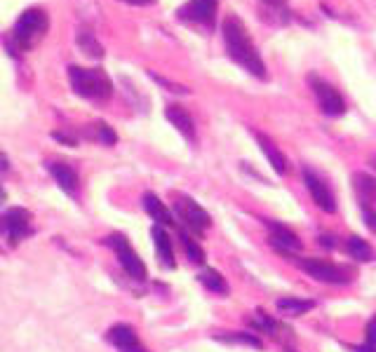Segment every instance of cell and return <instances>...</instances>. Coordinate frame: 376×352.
Instances as JSON below:
<instances>
[{"instance_id": "1", "label": "cell", "mask_w": 376, "mask_h": 352, "mask_svg": "<svg viewBox=\"0 0 376 352\" xmlns=\"http://www.w3.org/2000/svg\"><path fill=\"white\" fill-rule=\"evenodd\" d=\"M222 33L226 43V54L229 59H233L238 66H243L247 73H252L259 80H266L268 73H266V63L259 54L254 40L247 33V26L238 15H229L222 24Z\"/></svg>"}, {"instance_id": "2", "label": "cell", "mask_w": 376, "mask_h": 352, "mask_svg": "<svg viewBox=\"0 0 376 352\" xmlns=\"http://www.w3.org/2000/svg\"><path fill=\"white\" fill-rule=\"evenodd\" d=\"M68 82L78 97L87 101H108L113 97V82L101 68L68 66Z\"/></svg>"}, {"instance_id": "3", "label": "cell", "mask_w": 376, "mask_h": 352, "mask_svg": "<svg viewBox=\"0 0 376 352\" xmlns=\"http://www.w3.org/2000/svg\"><path fill=\"white\" fill-rule=\"evenodd\" d=\"M50 29V17L43 8H29L24 10L12 29V38L19 45V49H34L38 43L48 36Z\"/></svg>"}, {"instance_id": "4", "label": "cell", "mask_w": 376, "mask_h": 352, "mask_svg": "<svg viewBox=\"0 0 376 352\" xmlns=\"http://www.w3.org/2000/svg\"><path fill=\"white\" fill-rule=\"evenodd\" d=\"M296 263V268L303 273H308L310 277H315L317 282H325V284H351L355 277V270L351 268L336 266L327 259H315V256H294L291 259Z\"/></svg>"}, {"instance_id": "5", "label": "cell", "mask_w": 376, "mask_h": 352, "mask_svg": "<svg viewBox=\"0 0 376 352\" xmlns=\"http://www.w3.org/2000/svg\"><path fill=\"white\" fill-rule=\"evenodd\" d=\"M172 200H174V211H177L179 221H184L196 235H203L205 230L212 226V216L207 214V209L200 207L193 197H188L184 193H172Z\"/></svg>"}, {"instance_id": "6", "label": "cell", "mask_w": 376, "mask_h": 352, "mask_svg": "<svg viewBox=\"0 0 376 352\" xmlns=\"http://www.w3.org/2000/svg\"><path fill=\"white\" fill-rule=\"evenodd\" d=\"M219 0H188L177 10V17L184 24H193V26L212 29L214 19H217Z\"/></svg>"}, {"instance_id": "7", "label": "cell", "mask_w": 376, "mask_h": 352, "mask_svg": "<svg viewBox=\"0 0 376 352\" xmlns=\"http://www.w3.org/2000/svg\"><path fill=\"white\" fill-rule=\"evenodd\" d=\"M106 242H108V247H113V252L118 254V261H120L122 270H125L129 277H132V280H146L144 261L139 259V254L132 249V245H129V240L125 238V235L115 233Z\"/></svg>"}, {"instance_id": "8", "label": "cell", "mask_w": 376, "mask_h": 352, "mask_svg": "<svg viewBox=\"0 0 376 352\" xmlns=\"http://www.w3.org/2000/svg\"><path fill=\"white\" fill-rule=\"evenodd\" d=\"M308 82H310V87H313V94H315L317 104H320L322 113L329 115V118H339V115L346 113V101H343V97L339 94V89L332 87L322 78H317L315 73L310 75Z\"/></svg>"}, {"instance_id": "9", "label": "cell", "mask_w": 376, "mask_h": 352, "mask_svg": "<svg viewBox=\"0 0 376 352\" xmlns=\"http://www.w3.org/2000/svg\"><path fill=\"white\" fill-rule=\"evenodd\" d=\"M0 230H3L5 238L12 242L24 240L26 235H31V214L22 207L8 209L3 219H0Z\"/></svg>"}, {"instance_id": "10", "label": "cell", "mask_w": 376, "mask_h": 352, "mask_svg": "<svg viewBox=\"0 0 376 352\" xmlns=\"http://www.w3.org/2000/svg\"><path fill=\"white\" fill-rule=\"evenodd\" d=\"M303 183H306L308 193H310V197H313V202L317 204V207H320L322 211H327V214H334L336 200H334L332 188H329V185L310 169H303Z\"/></svg>"}, {"instance_id": "11", "label": "cell", "mask_w": 376, "mask_h": 352, "mask_svg": "<svg viewBox=\"0 0 376 352\" xmlns=\"http://www.w3.org/2000/svg\"><path fill=\"white\" fill-rule=\"evenodd\" d=\"M266 228H268V233H270V245H273L277 252H282L287 256L301 252L303 245H301L299 235H296L291 228L282 226V223H277V221H266Z\"/></svg>"}, {"instance_id": "12", "label": "cell", "mask_w": 376, "mask_h": 352, "mask_svg": "<svg viewBox=\"0 0 376 352\" xmlns=\"http://www.w3.org/2000/svg\"><path fill=\"white\" fill-rule=\"evenodd\" d=\"M165 118L170 120L174 125V130H177L181 137H184L188 144H196L198 141V134H196V123H193L191 113L186 111L184 106L179 104H170L165 108Z\"/></svg>"}, {"instance_id": "13", "label": "cell", "mask_w": 376, "mask_h": 352, "mask_svg": "<svg viewBox=\"0 0 376 352\" xmlns=\"http://www.w3.org/2000/svg\"><path fill=\"white\" fill-rule=\"evenodd\" d=\"M108 343H113L115 348L122 350V352H148L144 345L139 343V338H137V331L132 329V326H127V324H115L108 329Z\"/></svg>"}, {"instance_id": "14", "label": "cell", "mask_w": 376, "mask_h": 352, "mask_svg": "<svg viewBox=\"0 0 376 352\" xmlns=\"http://www.w3.org/2000/svg\"><path fill=\"white\" fill-rule=\"evenodd\" d=\"M256 137V144H259V148H261V153L266 155V160H268V164L270 167L275 169V174H280V176H284L289 171V162H287V158L282 155V151L277 148V146L270 141L266 134H254Z\"/></svg>"}, {"instance_id": "15", "label": "cell", "mask_w": 376, "mask_h": 352, "mask_svg": "<svg viewBox=\"0 0 376 352\" xmlns=\"http://www.w3.org/2000/svg\"><path fill=\"white\" fill-rule=\"evenodd\" d=\"M353 188L358 193L360 207H376V178L365 174V171H355L353 174Z\"/></svg>"}, {"instance_id": "16", "label": "cell", "mask_w": 376, "mask_h": 352, "mask_svg": "<svg viewBox=\"0 0 376 352\" xmlns=\"http://www.w3.org/2000/svg\"><path fill=\"white\" fill-rule=\"evenodd\" d=\"M151 238H153V245H155V252H158L160 263H163L165 268L177 266L174 263V247H172V240H170V235H167V230L155 223V226L151 228Z\"/></svg>"}, {"instance_id": "17", "label": "cell", "mask_w": 376, "mask_h": 352, "mask_svg": "<svg viewBox=\"0 0 376 352\" xmlns=\"http://www.w3.org/2000/svg\"><path fill=\"white\" fill-rule=\"evenodd\" d=\"M48 169H50V174L55 176V181L59 183V188L64 193H68V195L78 193V174L66 162H50Z\"/></svg>"}, {"instance_id": "18", "label": "cell", "mask_w": 376, "mask_h": 352, "mask_svg": "<svg viewBox=\"0 0 376 352\" xmlns=\"http://www.w3.org/2000/svg\"><path fill=\"white\" fill-rule=\"evenodd\" d=\"M144 209L148 211V216H151L158 226H174L172 211L165 207V202L155 193H144Z\"/></svg>"}, {"instance_id": "19", "label": "cell", "mask_w": 376, "mask_h": 352, "mask_svg": "<svg viewBox=\"0 0 376 352\" xmlns=\"http://www.w3.org/2000/svg\"><path fill=\"white\" fill-rule=\"evenodd\" d=\"M277 310L282 315H289V317H299V315H306L315 308V300L310 298H296V296H287V298H277Z\"/></svg>"}, {"instance_id": "20", "label": "cell", "mask_w": 376, "mask_h": 352, "mask_svg": "<svg viewBox=\"0 0 376 352\" xmlns=\"http://www.w3.org/2000/svg\"><path fill=\"white\" fill-rule=\"evenodd\" d=\"M346 252L351 254L355 261H360V263H372V261L376 259V249L369 245L367 240L355 238V235L346 240Z\"/></svg>"}, {"instance_id": "21", "label": "cell", "mask_w": 376, "mask_h": 352, "mask_svg": "<svg viewBox=\"0 0 376 352\" xmlns=\"http://www.w3.org/2000/svg\"><path fill=\"white\" fill-rule=\"evenodd\" d=\"M75 43H78V47H80L87 56H92V59H101V56H103L101 43L96 40V36L89 29H80V31H78Z\"/></svg>"}, {"instance_id": "22", "label": "cell", "mask_w": 376, "mask_h": 352, "mask_svg": "<svg viewBox=\"0 0 376 352\" xmlns=\"http://www.w3.org/2000/svg\"><path fill=\"white\" fill-rule=\"evenodd\" d=\"M200 284L205 286L207 291L212 293H229V282H226V277L219 270H212V268H207V270H203L198 275Z\"/></svg>"}, {"instance_id": "23", "label": "cell", "mask_w": 376, "mask_h": 352, "mask_svg": "<svg viewBox=\"0 0 376 352\" xmlns=\"http://www.w3.org/2000/svg\"><path fill=\"white\" fill-rule=\"evenodd\" d=\"M217 341L222 343H236V345H247V348L261 350L263 343L261 338H256L254 334H247V331H233V334H217Z\"/></svg>"}, {"instance_id": "24", "label": "cell", "mask_w": 376, "mask_h": 352, "mask_svg": "<svg viewBox=\"0 0 376 352\" xmlns=\"http://www.w3.org/2000/svg\"><path fill=\"white\" fill-rule=\"evenodd\" d=\"M87 139H94L99 144H106V146H113L118 141V134L113 132V127H108L106 123H92L87 127Z\"/></svg>"}, {"instance_id": "25", "label": "cell", "mask_w": 376, "mask_h": 352, "mask_svg": "<svg viewBox=\"0 0 376 352\" xmlns=\"http://www.w3.org/2000/svg\"><path fill=\"white\" fill-rule=\"evenodd\" d=\"M179 238H181V245H184V249H186L188 261H191V263H196V266H203V263H205V252H203V247H200L198 242L193 240L188 233H184V230L179 233Z\"/></svg>"}, {"instance_id": "26", "label": "cell", "mask_w": 376, "mask_h": 352, "mask_svg": "<svg viewBox=\"0 0 376 352\" xmlns=\"http://www.w3.org/2000/svg\"><path fill=\"white\" fill-rule=\"evenodd\" d=\"M353 352H376V315L367 324V343L362 348H353Z\"/></svg>"}, {"instance_id": "27", "label": "cell", "mask_w": 376, "mask_h": 352, "mask_svg": "<svg viewBox=\"0 0 376 352\" xmlns=\"http://www.w3.org/2000/svg\"><path fill=\"white\" fill-rule=\"evenodd\" d=\"M148 75L155 80V82H160L163 87H167V92H177V94H188V87H184V85H177V82H170V80H165V78H160V75H155V73H151L148 70Z\"/></svg>"}, {"instance_id": "28", "label": "cell", "mask_w": 376, "mask_h": 352, "mask_svg": "<svg viewBox=\"0 0 376 352\" xmlns=\"http://www.w3.org/2000/svg\"><path fill=\"white\" fill-rule=\"evenodd\" d=\"M261 3L266 5V8H270V10H275V12H280V17L287 22L289 19V10H287V0H261Z\"/></svg>"}, {"instance_id": "29", "label": "cell", "mask_w": 376, "mask_h": 352, "mask_svg": "<svg viewBox=\"0 0 376 352\" xmlns=\"http://www.w3.org/2000/svg\"><path fill=\"white\" fill-rule=\"evenodd\" d=\"M362 209V221H365V226L372 230V233H376V209L372 207H360Z\"/></svg>"}, {"instance_id": "30", "label": "cell", "mask_w": 376, "mask_h": 352, "mask_svg": "<svg viewBox=\"0 0 376 352\" xmlns=\"http://www.w3.org/2000/svg\"><path fill=\"white\" fill-rule=\"evenodd\" d=\"M52 139L62 141L64 146H78V139H75V137H68L66 132H52Z\"/></svg>"}, {"instance_id": "31", "label": "cell", "mask_w": 376, "mask_h": 352, "mask_svg": "<svg viewBox=\"0 0 376 352\" xmlns=\"http://www.w3.org/2000/svg\"><path fill=\"white\" fill-rule=\"evenodd\" d=\"M127 5H137V8H148V5H155L158 0H122Z\"/></svg>"}, {"instance_id": "32", "label": "cell", "mask_w": 376, "mask_h": 352, "mask_svg": "<svg viewBox=\"0 0 376 352\" xmlns=\"http://www.w3.org/2000/svg\"><path fill=\"white\" fill-rule=\"evenodd\" d=\"M320 245H322V247H327V249H332V247H334V242H332V238H329V235H320Z\"/></svg>"}, {"instance_id": "33", "label": "cell", "mask_w": 376, "mask_h": 352, "mask_svg": "<svg viewBox=\"0 0 376 352\" xmlns=\"http://www.w3.org/2000/svg\"><path fill=\"white\" fill-rule=\"evenodd\" d=\"M8 167H10V164H8V158H5V155H0V169H3V171H8Z\"/></svg>"}, {"instance_id": "34", "label": "cell", "mask_w": 376, "mask_h": 352, "mask_svg": "<svg viewBox=\"0 0 376 352\" xmlns=\"http://www.w3.org/2000/svg\"><path fill=\"white\" fill-rule=\"evenodd\" d=\"M3 200H5V190L0 188V202H3Z\"/></svg>"}, {"instance_id": "35", "label": "cell", "mask_w": 376, "mask_h": 352, "mask_svg": "<svg viewBox=\"0 0 376 352\" xmlns=\"http://www.w3.org/2000/svg\"><path fill=\"white\" fill-rule=\"evenodd\" d=\"M374 169H376V158H374Z\"/></svg>"}]
</instances>
